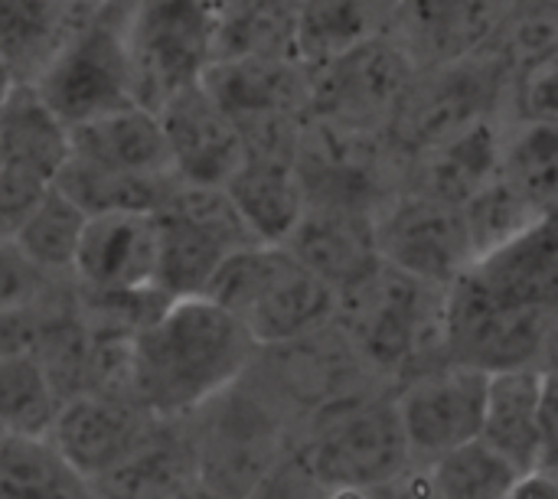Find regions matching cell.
<instances>
[{"label": "cell", "instance_id": "6da1fadb", "mask_svg": "<svg viewBox=\"0 0 558 499\" xmlns=\"http://www.w3.org/2000/svg\"><path fill=\"white\" fill-rule=\"evenodd\" d=\"M248 330L209 297H177L128 340V395L157 422H183L255 363Z\"/></svg>", "mask_w": 558, "mask_h": 499}, {"label": "cell", "instance_id": "7a4b0ae2", "mask_svg": "<svg viewBox=\"0 0 558 499\" xmlns=\"http://www.w3.org/2000/svg\"><path fill=\"white\" fill-rule=\"evenodd\" d=\"M333 327L363 366L396 389L445 363V288L379 261L360 281L337 291Z\"/></svg>", "mask_w": 558, "mask_h": 499}, {"label": "cell", "instance_id": "3957f363", "mask_svg": "<svg viewBox=\"0 0 558 499\" xmlns=\"http://www.w3.org/2000/svg\"><path fill=\"white\" fill-rule=\"evenodd\" d=\"M203 297L229 311L255 340L278 346L333 324L337 291L311 275L284 245H245L213 271Z\"/></svg>", "mask_w": 558, "mask_h": 499}, {"label": "cell", "instance_id": "277c9868", "mask_svg": "<svg viewBox=\"0 0 558 499\" xmlns=\"http://www.w3.org/2000/svg\"><path fill=\"white\" fill-rule=\"evenodd\" d=\"M196 480L222 499H242L298 441L294 422L248 379L183 418Z\"/></svg>", "mask_w": 558, "mask_h": 499}, {"label": "cell", "instance_id": "5b68a950", "mask_svg": "<svg viewBox=\"0 0 558 499\" xmlns=\"http://www.w3.org/2000/svg\"><path fill=\"white\" fill-rule=\"evenodd\" d=\"M507 78L510 65L494 42L451 65L415 72L383 131L386 147L405 167L471 124L504 118Z\"/></svg>", "mask_w": 558, "mask_h": 499}, {"label": "cell", "instance_id": "8992f818", "mask_svg": "<svg viewBox=\"0 0 558 499\" xmlns=\"http://www.w3.org/2000/svg\"><path fill=\"white\" fill-rule=\"evenodd\" d=\"M131 10L134 0H108L75 16L56 52L33 75V88L65 127L134 101L128 49Z\"/></svg>", "mask_w": 558, "mask_h": 499}, {"label": "cell", "instance_id": "52a82bcc", "mask_svg": "<svg viewBox=\"0 0 558 499\" xmlns=\"http://www.w3.org/2000/svg\"><path fill=\"white\" fill-rule=\"evenodd\" d=\"M298 448L327 487L376 490L412 467L392 386H369L314 412Z\"/></svg>", "mask_w": 558, "mask_h": 499}, {"label": "cell", "instance_id": "ba28073f", "mask_svg": "<svg viewBox=\"0 0 558 499\" xmlns=\"http://www.w3.org/2000/svg\"><path fill=\"white\" fill-rule=\"evenodd\" d=\"M556 307L504 304L461 275L445 288V363L477 373L549 366Z\"/></svg>", "mask_w": 558, "mask_h": 499}, {"label": "cell", "instance_id": "9c48e42d", "mask_svg": "<svg viewBox=\"0 0 558 499\" xmlns=\"http://www.w3.org/2000/svg\"><path fill=\"white\" fill-rule=\"evenodd\" d=\"M199 85L239 127L245 150L294 154L307 121V69L294 59H216L203 69Z\"/></svg>", "mask_w": 558, "mask_h": 499}, {"label": "cell", "instance_id": "30bf717a", "mask_svg": "<svg viewBox=\"0 0 558 499\" xmlns=\"http://www.w3.org/2000/svg\"><path fill=\"white\" fill-rule=\"evenodd\" d=\"M216 23L206 0H134L128 23L134 105L157 111L173 92L199 82L213 62Z\"/></svg>", "mask_w": 558, "mask_h": 499}, {"label": "cell", "instance_id": "8fae6325", "mask_svg": "<svg viewBox=\"0 0 558 499\" xmlns=\"http://www.w3.org/2000/svg\"><path fill=\"white\" fill-rule=\"evenodd\" d=\"M412 75L402 49L376 29L307 72V118L350 134H383Z\"/></svg>", "mask_w": 558, "mask_h": 499}, {"label": "cell", "instance_id": "7c38bea8", "mask_svg": "<svg viewBox=\"0 0 558 499\" xmlns=\"http://www.w3.org/2000/svg\"><path fill=\"white\" fill-rule=\"evenodd\" d=\"M373 245L379 261L435 288H448L474 261L461 206L412 186H399L373 212Z\"/></svg>", "mask_w": 558, "mask_h": 499}, {"label": "cell", "instance_id": "4fadbf2b", "mask_svg": "<svg viewBox=\"0 0 558 499\" xmlns=\"http://www.w3.org/2000/svg\"><path fill=\"white\" fill-rule=\"evenodd\" d=\"M392 395L412 464L418 467L481 438L487 373L441 363L399 382Z\"/></svg>", "mask_w": 558, "mask_h": 499}, {"label": "cell", "instance_id": "5bb4252c", "mask_svg": "<svg viewBox=\"0 0 558 499\" xmlns=\"http://www.w3.org/2000/svg\"><path fill=\"white\" fill-rule=\"evenodd\" d=\"M481 441L520 474L553 467L556 458V389L553 366H526L487 376Z\"/></svg>", "mask_w": 558, "mask_h": 499}, {"label": "cell", "instance_id": "9a60e30c", "mask_svg": "<svg viewBox=\"0 0 558 499\" xmlns=\"http://www.w3.org/2000/svg\"><path fill=\"white\" fill-rule=\"evenodd\" d=\"M154 422L124 392H78L59 402L46 441L78 477L95 480L124 461Z\"/></svg>", "mask_w": 558, "mask_h": 499}, {"label": "cell", "instance_id": "2e32d148", "mask_svg": "<svg viewBox=\"0 0 558 499\" xmlns=\"http://www.w3.org/2000/svg\"><path fill=\"white\" fill-rule=\"evenodd\" d=\"M500 0H399L383 33L415 72L441 69L490 46L504 20Z\"/></svg>", "mask_w": 558, "mask_h": 499}, {"label": "cell", "instance_id": "e0dca14e", "mask_svg": "<svg viewBox=\"0 0 558 499\" xmlns=\"http://www.w3.org/2000/svg\"><path fill=\"white\" fill-rule=\"evenodd\" d=\"M170 173L186 186H222L245 157L239 127L206 95L199 82L173 92L157 111Z\"/></svg>", "mask_w": 558, "mask_h": 499}, {"label": "cell", "instance_id": "ac0fdd59", "mask_svg": "<svg viewBox=\"0 0 558 499\" xmlns=\"http://www.w3.org/2000/svg\"><path fill=\"white\" fill-rule=\"evenodd\" d=\"M154 268L157 216L101 212L85 219L69 278L82 294H128L154 288Z\"/></svg>", "mask_w": 558, "mask_h": 499}, {"label": "cell", "instance_id": "d6986e66", "mask_svg": "<svg viewBox=\"0 0 558 499\" xmlns=\"http://www.w3.org/2000/svg\"><path fill=\"white\" fill-rule=\"evenodd\" d=\"M461 278L481 294L504 304L556 307L558 297V239L556 216L539 219L526 232L474 258Z\"/></svg>", "mask_w": 558, "mask_h": 499}, {"label": "cell", "instance_id": "ffe728a7", "mask_svg": "<svg viewBox=\"0 0 558 499\" xmlns=\"http://www.w3.org/2000/svg\"><path fill=\"white\" fill-rule=\"evenodd\" d=\"M281 245L333 291L350 288L379 265L373 245V216L366 212L304 206V216Z\"/></svg>", "mask_w": 558, "mask_h": 499}, {"label": "cell", "instance_id": "44dd1931", "mask_svg": "<svg viewBox=\"0 0 558 499\" xmlns=\"http://www.w3.org/2000/svg\"><path fill=\"white\" fill-rule=\"evenodd\" d=\"M69 154L114 173L173 177L160 121L144 105H121L69 127Z\"/></svg>", "mask_w": 558, "mask_h": 499}, {"label": "cell", "instance_id": "7402d4cb", "mask_svg": "<svg viewBox=\"0 0 558 499\" xmlns=\"http://www.w3.org/2000/svg\"><path fill=\"white\" fill-rule=\"evenodd\" d=\"M248 232L265 245H281L304 216V193L294 173V154L245 150L242 163L222 183Z\"/></svg>", "mask_w": 558, "mask_h": 499}, {"label": "cell", "instance_id": "603a6c76", "mask_svg": "<svg viewBox=\"0 0 558 499\" xmlns=\"http://www.w3.org/2000/svg\"><path fill=\"white\" fill-rule=\"evenodd\" d=\"M504 127V118L477 121L448 144L409 160L402 167V186L422 190L451 206H464L487 180L497 177Z\"/></svg>", "mask_w": 558, "mask_h": 499}, {"label": "cell", "instance_id": "cb8c5ba5", "mask_svg": "<svg viewBox=\"0 0 558 499\" xmlns=\"http://www.w3.org/2000/svg\"><path fill=\"white\" fill-rule=\"evenodd\" d=\"M69 160V127L33 82H13L0 98V167L52 183Z\"/></svg>", "mask_w": 558, "mask_h": 499}, {"label": "cell", "instance_id": "d4e9b609", "mask_svg": "<svg viewBox=\"0 0 558 499\" xmlns=\"http://www.w3.org/2000/svg\"><path fill=\"white\" fill-rule=\"evenodd\" d=\"M190 480L196 464L183 422H154L147 438L88 487L95 499H167Z\"/></svg>", "mask_w": 558, "mask_h": 499}, {"label": "cell", "instance_id": "484cf974", "mask_svg": "<svg viewBox=\"0 0 558 499\" xmlns=\"http://www.w3.org/2000/svg\"><path fill=\"white\" fill-rule=\"evenodd\" d=\"M157 216V268H154V291L167 301L177 297H199L219 268V261L229 255V248L190 222L186 216L173 209H160Z\"/></svg>", "mask_w": 558, "mask_h": 499}, {"label": "cell", "instance_id": "4316f807", "mask_svg": "<svg viewBox=\"0 0 558 499\" xmlns=\"http://www.w3.org/2000/svg\"><path fill=\"white\" fill-rule=\"evenodd\" d=\"M52 186L69 196L85 216L101 212H160L177 190V177H137V173H114L78 160L69 154L62 170L56 173Z\"/></svg>", "mask_w": 558, "mask_h": 499}, {"label": "cell", "instance_id": "83f0119b", "mask_svg": "<svg viewBox=\"0 0 558 499\" xmlns=\"http://www.w3.org/2000/svg\"><path fill=\"white\" fill-rule=\"evenodd\" d=\"M376 29H383V20L363 0H294L291 52L311 72Z\"/></svg>", "mask_w": 558, "mask_h": 499}, {"label": "cell", "instance_id": "f1b7e54d", "mask_svg": "<svg viewBox=\"0 0 558 499\" xmlns=\"http://www.w3.org/2000/svg\"><path fill=\"white\" fill-rule=\"evenodd\" d=\"M0 499H95L46 438L0 431Z\"/></svg>", "mask_w": 558, "mask_h": 499}, {"label": "cell", "instance_id": "f546056e", "mask_svg": "<svg viewBox=\"0 0 558 499\" xmlns=\"http://www.w3.org/2000/svg\"><path fill=\"white\" fill-rule=\"evenodd\" d=\"M72 20L65 0H0V56L16 82H33Z\"/></svg>", "mask_w": 558, "mask_h": 499}, {"label": "cell", "instance_id": "4dcf8cb0", "mask_svg": "<svg viewBox=\"0 0 558 499\" xmlns=\"http://www.w3.org/2000/svg\"><path fill=\"white\" fill-rule=\"evenodd\" d=\"M497 173L539 212H556L558 127L556 121L507 124Z\"/></svg>", "mask_w": 558, "mask_h": 499}, {"label": "cell", "instance_id": "1f68e13d", "mask_svg": "<svg viewBox=\"0 0 558 499\" xmlns=\"http://www.w3.org/2000/svg\"><path fill=\"white\" fill-rule=\"evenodd\" d=\"M85 212L62 196L52 183L43 190V196L33 203V209L26 212V219L20 222L13 242L20 245V252L43 268L52 278H69L72 275V261H75V248L85 229Z\"/></svg>", "mask_w": 558, "mask_h": 499}, {"label": "cell", "instance_id": "d6a6232c", "mask_svg": "<svg viewBox=\"0 0 558 499\" xmlns=\"http://www.w3.org/2000/svg\"><path fill=\"white\" fill-rule=\"evenodd\" d=\"M425 474L438 499H504L520 477V471L481 438L425 464Z\"/></svg>", "mask_w": 558, "mask_h": 499}, {"label": "cell", "instance_id": "836d02e7", "mask_svg": "<svg viewBox=\"0 0 558 499\" xmlns=\"http://www.w3.org/2000/svg\"><path fill=\"white\" fill-rule=\"evenodd\" d=\"M59 395L36 356H0V431L46 438Z\"/></svg>", "mask_w": 558, "mask_h": 499}, {"label": "cell", "instance_id": "e575fe53", "mask_svg": "<svg viewBox=\"0 0 558 499\" xmlns=\"http://www.w3.org/2000/svg\"><path fill=\"white\" fill-rule=\"evenodd\" d=\"M461 216H464V229L471 239V252H474V258H481V255L494 252L497 245L510 242L513 235L526 232L539 219L556 216V212H539L530 199H523L497 173L461 206Z\"/></svg>", "mask_w": 558, "mask_h": 499}, {"label": "cell", "instance_id": "d590c367", "mask_svg": "<svg viewBox=\"0 0 558 499\" xmlns=\"http://www.w3.org/2000/svg\"><path fill=\"white\" fill-rule=\"evenodd\" d=\"M330 487L314 474L307 458L301 454L298 441L288 448L268 471L265 477L245 494L242 499H327Z\"/></svg>", "mask_w": 558, "mask_h": 499}, {"label": "cell", "instance_id": "8d00e7d4", "mask_svg": "<svg viewBox=\"0 0 558 499\" xmlns=\"http://www.w3.org/2000/svg\"><path fill=\"white\" fill-rule=\"evenodd\" d=\"M56 281L59 278H52L43 268H36L20 252V245L13 239L10 242H0V314L39 301Z\"/></svg>", "mask_w": 558, "mask_h": 499}, {"label": "cell", "instance_id": "74e56055", "mask_svg": "<svg viewBox=\"0 0 558 499\" xmlns=\"http://www.w3.org/2000/svg\"><path fill=\"white\" fill-rule=\"evenodd\" d=\"M46 186L49 183L43 180L0 167V242H10L16 235L20 222L26 219V212L33 209V203L43 196Z\"/></svg>", "mask_w": 558, "mask_h": 499}, {"label": "cell", "instance_id": "f35d334b", "mask_svg": "<svg viewBox=\"0 0 558 499\" xmlns=\"http://www.w3.org/2000/svg\"><path fill=\"white\" fill-rule=\"evenodd\" d=\"M373 494H376V499H438L435 490H432V484H428L425 467H418V464H412L409 471H402L386 487H376Z\"/></svg>", "mask_w": 558, "mask_h": 499}, {"label": "cell", "instance_id": "ab89813d", "mask_svg": "<svg viewBox=\"0 0 558 499\" xmlns=\"http://www.w3.org/2000/svg\"><path fill=\"white\" fill-rule=\"evenodd\" d=\"M504 499H558L556 487V467H536V471H523L510 494Z\"/></svg>", "mask_w": 558, "mask_h": 499}, {"label": "cell", "instance_id": "60d3db41", "mask_svg": "<svg viewBox=\"0 0 558 499\" xmlns=\"http://www.w3.org/2000/svg\"><path fill=\"white\" fill-rule=\"evenodd\" d=\"M167 499H222V497H219V494H213L209 487H203L199 480H190L186 487L173 490Z\"/></svg>", "mask_w": 558, "mask_h": 499}, {"label": "cell", "instance_id": "b9f144b4", "mask_svg": "<svg viewBox=\"0 0 558 499\" xmlns=\"http://www.w3.org/2000/svg\"><path fill=\"white\" fill-rule=\"evenodd\" d=\"M206 3L216 10V16H226V13L245 10V7H252V3H262V0H206Z\"/></svg>", "mask_w": 558, "mask_h": 499}, {"label": "cell", "instance_id": "7bdbcfd3", "mask_svg": "<svg viewBox=\"0 0 558 499\" xmlns=\"http://www.w3.org/2000/svg\"><path fill=\"white\" fill-rule=\"evenodd\" d=\"M327 499H376L373 490H360V487H330Z\"/></svg>", "mask_w": 558, "mask_h": 499}, {"label": "cell", "instance_id": "ee69618b", "mask_svg": "<svg viewBox=\"0 0 558 499\" xmlns=\"http://www.w3.org/2000/svg\"><path fill=\"white\" fill-rule=\"evenodd\" d=\"M65 3H69V10H72L75 16H82V13H92V10L105 7L108 0H65Z\"/></svg>", "mask_w": 558, "mask_h": 499}, {"label": "cell", "instance_id": "f6af8a7d", "mask_svg": "<svg viewBox=\"0 0 558 499\" xmlns=\"http://www.w3.org/2000/svg\"><path fill=\"white\" fill-rule=\"evenodd\" d=\"M363 3H366V7H369V10H373L379 20H383V23H386V16L396 10V3H399V0H363Z\"/></svg>", "mask_w": 558, "mask_h": 499}, {"label": "cell", "instance_id": "bcb514c9", "mask_svg": "<svg viewBox=\"0 0 558 499\" xmlns=\"http://www.w3.org/2000/svg\"><path fill=\"white\" fill-rule=\"evenodd\" d=\"M16 78H13V72H10V65H7V59L0 56V98L10 92V85H13Z\"/></svg>", "mask_w": 558, "mask_h": 499}, {"label": "cell", "instance_id": "7dc6e473", "mask_svg": "<svg viewBox=\"0 0 558 499\" xmlns=\"http://www.w3.org/2000/svg\"><path fill=\"white\" fill-rule=\"evenodd\" d=\"M500 3H510V0H500Z\"/></svg>", "mask_w": 558, "mask_h": 499}]
</instances>
